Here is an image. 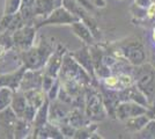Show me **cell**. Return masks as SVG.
Instances as JSON below:
<instances>
[{
  "label": "cell",
  "instance_id": "277c9868",
  "mask_svg": "<svg viewBox=\"0 0 155 139\" xmlns=\"http://www.w3.org/2000/svg\"><path fill=\"white\" fill-rule=\"evenodd\" d=\"M80 21L77 15L71 13L66 7L60 6L53 9L42 22H39L36 28L43 26H53V25H72L74 22Z\"/></svg>",
  "mask_w": 155,
  "mask_h": 139
},
{
  "label": "cell",
  "instance_id": "d4e9b609",
  "mask_svg": "<svg viewBox=\"0 0 155 139\" xmlns=\"http://www.w3.org/2000/svg\"><path fill=\"white\" fill-rule=\"evenodd\" d=\"M105 86L109 87L110 89H118L119 91V78L118 75H108L104 78Z\"/></svg>",
  "mask_w": 155,
  "mask_h": 139
},
{
  "label": "cell",
  "instance_id": "4dcf8cb0",
  "mask_svg": "<svg viewBox=\"0 0 155 139\" xmlns=\"http://www.w3.org/2000/svg\"><path fill=\"white\" fill-rule=\"evenodd\" d=\"M153 38H154V41H155V30L153 31Z\"/></svg>",
  "mask_w": 155,
  "mask_h": 139
},
{
  "label": "cell",
  "instance_id": "7402d4cb",
  "mask_svg": "<svg viewBox=\"0 0 155 139\" xmlns=\"http://www.w3.org/2000/svg\"><path fill=\"white\" fill-rule=\"evenodd\" d=\"M139 138L155 139V119H150L146 125L138 132Z\"/></svg>",
  "mask_w": 155,
  "mask_h": 139
},
{
  "label": "cell",
  "instance_id": "8fae6325",
  "mask_svg": "<svg viewBox=\"0 0 155 139\" xmlns=\"http://www.w3.org/2000/svg\"><path fill=\"white\" fill-rule=\"evenodd\" d=\"M43 77H41V73L37 72V70H28L23 73V77H22V80L20 82L19 88H21L22 91L38 88L41 82L43 81Z\"/></svg>",
  "mask_w": 155,
  "mask_h": 139
},
{
  "label": "cell",
  "instance_id": "4316f807",
  "mask_svg": "<svg viewBox=\"0 0 155 139\" xmlns=\"http://www.w3.org/2000/svg\"><path fill=\"white\" fill-rule=\"evenodd\" d=\"M74 1H77L79 5H81V6L84 7V9H87V11H93V9H94V6L91 5L88 0H74Z\"/></svg>",
  "mask_w": 155,
  "mask_h": 139
},
{
  "label": "cell",
  "instance_id": "5bb4252c",
  "mask_svg": "<svg viewBox=\"0 0 155 139\" xmlns=\"http://www.w3.org/2000/svg\"><path fill=\"white\" fill-rule=\"evenodd\" d=\"M23 95H25V98L27 100V103L32 107H35L37 110H38V108L45 102L46 100L45 92L39 89V88H32V89L25 91Z\"/></svg>",
  "mask_w": 155,
  "mask_h": 139
},
{
  "label": "cell",
  "instance_id": "9c48e42d",
  "mask_svg": "<svg viewBox=\"0 0 155 139\" xmlns=\"http://www.w3.org/2000/svg\"><path fill=\"white\" fill-rule=\"evenodd\" d=\"M64 53H65V49L59 45L58 49L50 56V58H49L48 63H46V71H45L46 74L51 75L53 78L57 77L58 72L60 71L61 64H63V59H64L63 56H64Z\"/></svg>",
  "mask_w": 155,
  "mask_h": 139
},
{
  "label": "cell",
  "instance_id": "7a4b0ae2",
  "mask_svg": "<svg viewBox=\"0 0 155 139\" xmlns=\"http://www.w3.org/2000/svg\"><path fill=\"white\" fill-rule=\"evenodd\" d=\"M61 77L65 79H71L79 82L81 86L91 82V75L81 66L71 55L63 59V64L60 67Z\"/></svg>",
  "mask_w": 155,
  "mask_h": 139
},
{
  "label": "cell",
  "instance_id": "ba28073f",
  "mask_svg": "<svg viewBox=\"0 0 155 139\" xmlns=\"http://www.w3.org/2000/svg\"><path fill=\"white\" fill-rule=\"evenodd\" d=\"M147 113V108L141 106L137 102L133 101H124L122 103H119L116 108V117L120 121H126V119L139 116L142 114Z\"/></svg>",
  "mask_w": 155,
  "mask_h": 139
},
{
  "label": "cell",
  "instance_id": "cb8c5ba5",
  "mask_svg": "<svg viewBox=\"0 0 155 139\" xmlns=\"http://www.w3.org/2000/svg\"><path fill=\"white\" fill-rule=\"evenodd\" d=\"M67 118L70 121V124L74 127H80V126H84V116L81 115V113L79 110H74L71 114H68Z\"/></svg>",
  "mask_w": 155,
  "mask_h": 139
},
{
  "label": "cell",
  "instance_id": "30bf717a",
  "mask_svg": "<svg viewBox=\"0 0 155 139\" xmlns=\"http://www.w3.org/2000/svg\"><path fill=\"white\" fill-rule=\"evenodd\" d=\"M71 56L77 60L78 63L84 67V70L88 72L89 75H91L94 78V72H95V68H94V63H93V58H91V51L88 50V48H82L80 50H78L77 52L71 53Z\"/></svg>",
  "mask_w": 155,
  "mask_h": 139
},
{
  "label": "cell",
  "instance_id": "8992f818",
  "mask_svg": "<svg viewBox=\"0 0 155 139\" xmlns=\"http://www.w3.org/2000/svg\"><path fill=\"white\" fill-rule=\"evenodd\" d=\"M35 35H36L35 26L27 25V26L20 27L19 29L13 31V35H12L13 44L21 51H26L28 49H30L34 44Z\"/></svg>",
  "mask_w": 155,
  "mask_h": 139
},
{
  "label": "cell",
  "instance_id": "484cf974",
  "mask_svg": "<svg viewBox=\"0 0 155 139\" xmlns=\"http://www.w3.org/2000/svg\"><path fill=\"white\" fill-rule=\"evenodd\" d=\"M75 131H77V130H75L74 126H72L71 124H70V125H63L61 130H60V132H61V134H63L64 137H74Z\"/></svg>",
  "mask_w": 155,
  "mask_h": 139
},
{
  "label": "cell",
  "instance_id": "f546056e",
  "mask_svg": "<svg viewBox=\"0 0 155 139\" xmlns=\"http://www.w3.org/2000/svg\"><path fill=\"white\" fill-rule=\"evenodd\" d=\"M95 5L98 7H104L105 6V1L104 0H96L95 1Z\"/></svg>",
  "mask_w": 155,
  "mask_h": 139
},
{
  "label": "cell",
  "instance_id": "2e32d148",
  "mask_svg": "<svg viewBox=\"0 0 155 139\" xmlns=\"http://www.w3.org/2000/svg\"><path fill=\"white\" fill-rule=\"evenodd\" d=\"M149 121H150V117L147 115V113L139 115V116L131 117V118L126 119V129L131 132L138 133Z\"/></svg>",
  "mask_w": 155,
  "mask_h": 139
},
{
  "label": "cell",
  "instance_id": "44dd1931",
  "mask_svg": "<svg viewBox=\"0 0 155 139\" xmlns=\"http://www.w3.org/2000/svg\"><path fill=\"white\" fill-rule=\"evenodd\" d=\"M13 100V91L9 87H0V111L11 106Z\"/></svg>",
  "mask_w": 155,
  "mask_h": 139
},
{
  "label": "cell",
  "instance_id": "f1b7e54d",
  "mask_svg": "<svg viewBox=\"0 0 155 139\" xmlns=\"http://www.w3.org/2000/svg\"><path fill=\"white\" fill-rule=\"evenodd\" d=\"M154 15H155V2L152 1V4L147 8V16L148 18H153Z\"/></svg>",
  "mask_w": 155,
  "mask_h": 139
},
{
  "label": "cell",
  "instance_id": "603a6c76",
  "mask_svg": "<svg viewBox=\"0 0 155 139\" xmlns=\"http://www.w3.org/2000/svg\"><path fill=\"white\" fill-rule=\"evenodd\" d=\"M22 0H6L5 1V8H4V15L15 14L20 11Z\"/></svg>",
  "mask_w": 155,
  "mask_h": 139
},
{
  "label": "cell",
  "instance_id": "6da1fadb",
  "mask_svg": "<svg viewBox=\"0 0 155 139\" xmlns=\"http://www.w3.org/2000/svg\"><path fill=\"white\" fill-rule=\"evenodd\" d=\"M51 46L48 43H43L37 48H30L26 51H23L21 57L23 60V64L26 70H37L45 65L51 56Z\"/></svg>",
  "mask_w": 155,
  "mask_h": 139
},
{
  "label": "cell",
  "instance_id": "52a82bcc",
  "mask_svg": "<svg viewBox=\"0 0 155 139\" xmlns=\"http://www.w3.org/2000/svg\"><path fill=\"white\" fill-rule=\"evenodd\" d=\"M120 52L124 58L129 60L132 65L141 66L146 60V52L143 45L139 41H131L120 48Z\"/></svg>",
  "mask_w": 155,
  "mask_h": 139
},
{
  "label": "cell",
  "instance_id": "9a60e30c",
  "mask_svg": "<svg viewBox=\"0 0 155 139\" xmlns=\"http://www.w3.org/2000/svg\"><path fill=\"white\" fill-rule=\"evenodd\" d=\"M72 29H73V31L74 34L77 35L78 37L80 38V40H82L84 43H87V44H91L93 42H94V35L91 33V30L88 28V26L82 22V21H78V22H74V23H72Z\"/></svg>",
  "mask_w": 155,
  "mask_h": 139
},
{
  "label": "cell",
  "instance_id": "5b68a950",
  "mask_svg": "<svg viewBox=\"0 0 155 139\" xmlns=\"http://www.w3.org/2000/svg\"><path fill=\"white\" fill-rule=\"evenodd\" d=\"M142 70L138 71L136 78V86L141 91L147 98L155 92V67L150 65H143Z\"/></svg>",
  "mask_w": 155,
  "mask_h": 139
},
{
  "label": "cell",
  "instance_id": "ac0fdd59",
  "mask_svg": "<svg viewBox=\"0 0 155 139\" xmlns=\"http://www.w3.org/2000/svg\"><path fill=\"white\" fill-rule=\"evenodd\" d=\"M37 131L36 134H39L37 137H45V138H64V136L61 134L60 131H58L57 127H53V125L51 124H44V125L36 127Z\"/></svg>",
  "mask_w": 155,
  "mask_h": 139
},
{
  "label": "cell",
  "instance_id": "4fadbf2b",
  "mask_svg": "<svg viewBox=\"0 0 155 139\" xmlns=\"http://www.w3.org/2000/svg\"><path fill=\"white\" fill-rule=\"evenodd\" d=\"M63 5V0H36L35 4V15L48 16L53 9Z\"/></svg>",
  "mask_w": 155,
  "mask_h": 139
},
{
  "label": "cell",
  "instance_id": "83f0119b",
  "mask_svg": "<svg viewBox=\"0 0 155 139\" xmlns=\"http://www.w3.org/2000/svg\"><path fill=\"white\" fill-rule=\"evenodd\" d=\"M134 2H136L137 6L139 7H142V8H148V6L152 4V0H134Z\"/></svg>",
  "mask_w": 155,
  "mask_h": 139
},
{
  "label": "cell",
  "instance_id": "e0dca14e",
  "mask_svg": "<svg viewBox=\"0 0 155 139\" xmlns=\"http://www.w3.org/2000/svg\"><path fill=\"white\" fill-rule=\"evenodd\" d=\"M11 107L14 110V113L16 114L18 118H23L25 111H26L27 108V100L25 98V95L23 94H19V93L13 95V100H12Z\"/></svg>",
  "mask_w": 155,
  "mask_h": 139
},
{
  "label": "cell",
  "instance_id": "7c38bea8",
  "mask_svg": "<svg viewBox=\"0 0 155 139\" xmlns=\"http://www.w3.org/2000/svg\"><path fill=\"white\" fill-rule=\"evenodd\" d=\"M25 68L26 67H22L18 72L0 75V87H9L13 91L18 89L20 87V82L22 80V77H23Z\"/></svg>",
  "mask_w": 155,
  "mask_h": 139
},
{
  "label": "cell",
  "instance_id": "ffe728a7",
  "mask_svg": "<svg viewBox=\"0 0 155 139\" xmlns=\"http://www.w3.org/2000/svg\"><path fill=\"white\" fill-rule=\"evenodd\" d=\"M49 110H50L49 109V101L45 100V102L38 108V111L36 113V116L34 118V124L36 127L44 125L46 123V119L49 116Z\"/></svg>",
  "mask_w": 155,
  "mask_h": 139
},
{
  "label": "cell",
  "instance_id": "3957f363",
  "mask_svg": "<svg viewBox=\"0 0 155 139\" xmlns=\"http://www.w3.org/2000/svg\"><path fill=\"white\" fill-rule=\"evenodd\" d=\"M86 116L91 121L105 118V107L103 98L96 91H88L86 94Z\"/></svg>",
  "mask_w": 155,
  "mask_h": 139
},
{
  "label": "cell",
  "instance_id": "d6986e66",
  "mask_svg": "<svg viewBox=\"0 0 155 139\" xmlns=\"http://www.w3.org/2000/svg\"><path fill=\"white\" fill-rule=\"evenodd\" d=\"M35 4L36 0H22L19 12L25 21L31 19L35 15Z\"/></svg>",
  "mask_w": 155,
  "mask_h": 139
}]
</instances>
